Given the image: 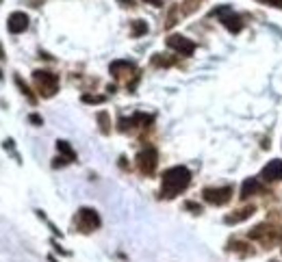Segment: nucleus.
Masks as SVG:
<instances>
[{
	"mask_svg": "<svg viewBox=\"0 0 282 262\" xmlns=\"http://www.w3.org/2000/svg\"><path fill=\"white\" fill-rule=\"evenodd\" d=\"M189 184H191V171L185 165L169 167L161 176V197L163 200H174Z\"/></svg>",
	"mask_w": 282,
	"mask_h": 262,
	"instance_id": "obj_1",
	"label": "nucleus"
},
{
	"mask_svg": "<svg viewBox=\"0 0 282 262\" xmlns=\"http://www.w3.org/2000/svg\"><path fill=\"white\" fill-rule=\"evenodd\" d=\"M33 83H35V89L39 91L41 98H52L59 91V76L54 74V72L35 69L33 72Z\"/></svg>",
	"mask_w": 282,
	"mask_h": 262,
	"instance_id": "obj_2",
	"label": "nucleus"
},
{
	"mask_svg": "<svg viewBox=\"0 0 282 262\" xmlns=\"http://www.w3.org/2000/svg\"><path fill=\"white\" fill-rule=\"evenodd\" d=\"M74 225L78 232L83 234H92L96 232L100 225H102V219H100V215L96 208H89V206H83V208L76 210V217H74Z\"/></svg>",
	"mask_w": 282,
	"mask_h": 262,
	"instance_id": "obj_3",
	"label": "nucleus"
},
{
	"mask_svg": "<svg viewBox=\"0 0 282 262\" xmlns=\"http://www.w3.org/2000/svg\"><path fill=\"white\" fill-rule=\"evenodd\" d=\"M248 236H250L252 241H261L263 245H274V243L282 241V230L276 228V225L261 223V225H256L254 230H250Z\"/></svg>",
	"mask_w": 282,
	"mask_h": 262,
	"instance_id": "obj_4",
	"label": "nucleus"
},
{
	"mask_svg": "<svg viewBox=\"0 0 282 262\" xmlns=\"http://www.w3.org/2000/svg\"><path fill=\"white\" fill-rule=\"evenodd\" d=\"M135 162H137V169L143 176H152L159 167V152L157 148H143L137 156H135Z\"/></svg>",
	"mask_w": 282,
	"mask_h": 262,
	"instance_id": "obj_5",
	"label": "nucleus"
},
{
	"mask_svg": "<svg viewBox=\"0 0 282 262\" xmlns=\"http://www.w3.org/2000/svg\"><path fill=\"white\" fill-rule=\"evenodd\" d=\"M211 15H217V17H220V22H222V24H224L232 35H236V33H239V31L243 29L241 15H236V13L232 11V9H230V7H226V5H224V7L213 9Z\"/></svg>",
	"mask_w": 282,
	"mask_h": 262,
	"instance_id": "obj_6",
	"label": "nucleus"
},
{
	"mask_svg": "<svg viewBox=\"0 0 282 262\" xmlns=\"http://www.w3.org/2000/svg\"><path fill=\"white\" fill-rule=\"evenodd\" d=\"M204 202L213 206H224L232 200V186H217V188H204L202 191Z\"/></svg>",
	"mask_w": 282,
	"mask_h": 262,
	"instance_id": "obj_7",
	"label": "nucleus"
},
{
	"mask_svg": "<svg viewBox=\"0 0 282 262\" xmlns=\"http://www.w3.org/2000/svg\"><path fill=\"white\" fill-rule=\"evenodd\" d=\"M165 43H167V48L176 50L178 54H183V57H191V54L196 52V43L191 39H187L185 35H169L165 39Z\"/></svg>",
	"mask_w": 282,
	"mask_h": 262,
	"instance_id": "obj_8",
	"label": "nucleus"
},
{
	"mask_svg": "<svg viewBox=\"0 0 282 262\" xmlns=\"http://www.w3.org/2000/svg\"><path fill=\"white\" fill-rule=\"evenodd\" d=\"M26 29H29V15H26L24 11H13L11 15H9L7 31L11 33V35H20V33H24Z\"/></svg>",
	"mask_w": 282,
	"mask_h": 262,
	"instance_id": "obj_9",
	"label": "nucleus"
},
{
	"mask_svg": "<svg viewBox=\"0 0 282 262\" xmlns=\"http://www.w3.org/2000/svg\"><path fill=\"white\" fill-rule=\"evenodd\" d=\"M261 178L265 180V182H280V180H282V160L280 158L269 160L267 165L263 167Z\"/></svg>",
	"mask_w": 282,
	"mask_h": 262,
	"instance_id": "obj_10",
	"label": "nucleus"
},
{
	"mask_svg": "<svg viewBox=\"0 0 282 262\" xmlns=\"http://www.w3.org/2000/svg\"><path fill=\"white\" fill-rule=\"evenodd\" d=\"M109 69H111V74L115 78H122L126 74H131V72H135V63L133 61H126V59H120V61H113Z\"/></svg>",
	"mask_w": 282,
	"mask_h": 262,
	"instance_id": "obj_11",
	"label": "nucleus"
},
{
	"mask_svg": "<svg viewBox=\"0 0 282 262\" xmlns=\"http://www.w3.org/2000/svg\"><path fill=\"white\" fill-rule=\"evenodd\" d=\"M261 191V182L256 178H248V180H243V184H241V200H248V197H252L254 193H258Z\"/></svg>",
	"mask_w": 282,
	"mask_h": 262,
	"instance_id": "obj_12",
	"label": "nucleus"
},
{
	"mask_svg": "<svg viewBox=\"0 0 282 262\" xmlns=\"http://www.w3.org/2000/svg\"><path fill=\"white\" fill-rule=\"evenodd\" d=\"M252 215H254V206H245V208L236 210L234 215H228L224 221L228 223V225H232V223H241V221H245V219H250Z\"/></svg>",
	"mask_w": 282,
	"mask_h": 262,
	"instance_id": "obj_13",
	"label": "nucleus"
},
{
	"mask_svg": "<svg viewBox=\"0 0 282 262\" xmlns=\"http://www.w3.org/2000/svg\"><path fill=\"white\" fill-rule=\"evenodd\" d=\"M13 80H15V85H17V89H20V93H22V96L26 98V100H29L31 104H35V102H37V96H35V93L31 91V87H29V85H26V83H24V80H22V76H15Z\"/></svg>",
	"mask_w": 282,
	"mask_h": 262,
	"instance_id": "obj_14",
	"label": "nucleus"
},
{
	"mask_svg": "<svg viewBox=\"0 0 282 262\" xmlns=\"http://www.w3.org/2000/svg\"><path fill=\"white\" fill-rule=\"evenodd\" d=\"M57 150H59V154H61V156H66V158H70L72 162H74V160H76V152H74V150H72V146H70V143H68V141H63V139H59V141H57Z\"/></svg>",
	"mask_w": 282,
	"mask_h": 262,
	"instance_id": "obj_15",
	"label": "nucleus"
},
{
	"mask_svg": "<svg viewBox=\"0 0 282 262\" xmlns=\"http://www.w3.org/2000/svg\"><path fill=\"white\" fill-rule=\"evenodd\" d=\"M96 120H98V126H100V132H102V134L111 132V117H109L106 111H100Z\"/></svg>",
	"mask_w": 282,
	"mask_h": 262,
	"instance_id": "obj_16",
	"label": "nucleus"
},
{
	"mask_svg": "<svg viewBox=\"0 0 282 262\" xmlns=\"http://www.w3.org/2000/svg\"><path fill=\"white\" fill-rule=\"evenodd\" d=\"M148 33V24L143 20H133V26H131V35L133 37H141V35Z\"/></svg>",
	"mask_w": 282,
	"mask_h": 262,
	"instance_id": "obj_17",
	"label": "nucleus"
},
{
	"mask_svg": "<svg viewBox=\"0 0 282 262\" xmlns=\"http://www.w3.org/2000/svg\"><path fill=\"white\" fill-rule=\"evenodd\" d=\"M152 65H157V67H169V65H174V61L165 59V54H154V57H152Z\"/></svg>",
	"mask_w": 282,
	"mask_h": 262,
	"instance_id": "obj_18",
	"label": "nucleus"
},
{
	"mask_svg": "<svg viewBox=\"0 0 282 262\" xmlns=\"http://www.w3.org/2000/svg\"><path fill=\"white\" fill-rule=\"evenodd\" d=\"M80 100H83L85 104H102L106 98L104 96H92V93H85L83 98H80Z\"/></svg>",
	"mask_w": 282,
	"mask_h": 262,
	"instance_id": "obj_19",
	"label": "nucleus"
},
{
	"mask_svg": "<svg viewBox=\"0 0 282 262\" xmlns=\"http://www.w3.org/2000/svg\"><path fill=\"white\" fill-rule=\"evenodd\" d=\"M70 158H66V156H57V158H54V162H52V167L54 169H59V167H66V165H70Z\"/></svg>",
	"mask_w": 282,
	"mask_h": 262,
	"instance_id": "obj_20",
	"label": "nucleus"
},
{
	"mask_svg": "<svg viewBox=\"0 0 282 262\" xmlns=\"http://www.w3.org/2000/svg\"><path fill=\"white\" fill-rule=\"evenodd\" d=\"M185 208H187V210H193V215H200V212H202V206H200V204H193V202H185Z\"/></svg>",
	"mask_w": 282,
	"mask_h": 262,
	"instance_id": "obj_21",
	"label": "nucleus"
},
{
	"mask_svg": "<svg viewBox=\"0 0 282 262\" xmlns=\"http://www.w3.org/2000/svg\"><path fill=\"white\" fill-rule=\"evenodd\" d=\"M261 3H265V5H271V7H278V9H282V0H261Z\"/></svg>",
	"mask_w": 282,
	"mask_h": 262,
	"instance_id": "obj_22",
	"label": "nucleus"
},
{
	"mask_svg": "<svg viewBox=\"0 0 282 262\" xmlns=\"http://www.w3.org/2000/svg\"><path fill=\"white\" fill-rule=\"evenodd\" d=\"M29 122H31V124H37V126H41V124H44V120H41L39 115H31V117H29Z\"/></svg>",
	"mask_w": 282,
	"mask_h": 262,
	"instance_id": "obj_23",
	"label": "nucleus"
},
{
	"mask_svg": "<svg viewBox=\"0 0 282 262\" xmlns=\"http://www.w3.org/2000/svg\"><path fill=\"white\" fill-rule=\"evenodd\" d=\"M143 3H148L152 7H163V0H143Z\"/></svg>",
	"mask_w": 282,
	"mask_h": 262,
	"instance_id": "obj_24",
	"label": "nucleus"
},
{
	"mask_svg": "<svg viewBox=\"0 0 282 262\" xmlns=\"http://www.w3.org/2000/svg\"><path fill=\"white\" fill-rule=\"evenodd\" d=\"M117 3H122L124 7H135V0H117Z\"/></svg>",
	"mask_w": 282,
	"mask_h": 262,
	"instance_id": "obj_25",
	"label": "nucleus"
},
{
	"mask_svg": "<svg viewBox=\"0 0 282 262\" xmlns=\"http://www.w3.org/2000/svg\"><path fill=\"white\" fill-rule=\"evenodd\" d=\"M5 59H7V54L3 52V46H0V61H5Z\"/></svg>",
	"mask_w": 282,
	"mask_h": 262,
	"instance_id": "obj_26",
	"label": "nucleus"
},
{
	"mask_svg": "<svg viewBox=\"0 0 282 262\" xmlns=\"http://www.w3.org/2000/svg\"><path fill=\"white\" fill-rule=\"evenodd\" d=\"M0 3H3V0H0Z\"/></svg>",
	"mask_w": 282,
	"mask_h": 262,
	"instance_id": "obj_27",
	"label": "nucleus"
}]
</instances>
